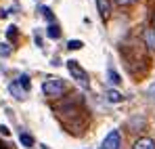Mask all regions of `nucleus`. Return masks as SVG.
<instances>
[{
	"mask_svg": "<svg viewBox=\"0 0 155 149\" xmlns=\"http://www.w3.org/2000/svg\"><path fill=\"white\" fill-rule=\"evenodd\" d=\"M67 72H69V76L76 80L78 84L82 86V88H88L90 86V78H88V72L78 63L76 59H69L67 61Z\"/></svg>",
	"mask_w": 155,
	"mask_h": 149,
	"instance_id": "nucleus-1",
	"label": "nucleus"
},
{
	"mask_svg": "<svg viewBox=\"0 0 155 149\" xmlns=\"http://www.w3.org/2000/svg\"><path fill=\"white\" fill-rule=\"evenodd\" d=\"M42 93L46 97H61L65 93V82L61 78H46L42 82Z\"/></svg>",
	"mask_w": 155,
	"mask_h": 149,
	"instance_id": "nucleus-2",
	"label": "nucleus"
},
{
	"mask_svg": "<svg viewBox=\"0 0 155 149\" xmlns=\"http://www.w3.org/2000/svg\"><path fill=\"white\" fill-rule=\"evenodd\" d=\"M122 147V134H120V130H109L107 134H105L103 139V147L101 149H120Z\"/></svg>",
	"mask_w": 155,
	"mask_h": 149,
	"instance_id": "nucleus-3",
	"label": "nucleus"
},
{
	"mask_svg": "<svg viewBox=\"0 0 155 149\" xmlns=\"http://www.w3.org/2000/svg\"><path fill=\"white\" fill-rule=\"evenodd\" d=\"M8 93L13 95V99H17V101H25V95H27L25 90L17 84V80H13V82L8 84Z\"/></svg>",
	"mask_w": 155,
	"mask_h": 149,
	"instance_id": "nucleus-4",
	"label": "nucleus"
},
{
	"mask_svg": "<svg viewBox=\"0 0 155 149\" xmlns=\"http://www.w3.org/2000/svg\"><path fill=\"white\" fill-rule=\"evenodd\" d=\"M132 149H155V141L151 139V137H143V139L134 141Z\"/></svg>",
	"mask_w": 155,
	"mask_h": 149,
	"instance_id": "nucleus-5",
	"label": "nucleus"
},
{
	"mask_svg": "<svg viewBox=\"0 0 155 149\" xmlns=\"http://www.w3.org/2000/svg\"><path fill=\"white\" fill-rule=\"evenodd\" d=\"M105 97H107L109 103H122V101H124V95H122L120 90H115V88H109V90L105 93Z\"/></svg>",
	"mask_w": 155,
	"mask_h": 149,
	"instance_id": "nucleus-6",
	"label": "nucleus"
},
{
	"mask_svg": "<svg viewBox=\"0 0 155 149\" xmlns=\"http://www.w3.org/2000/svg\"><path fill=\"white\" fill-rule=\"evenodd\" d=\"M107 82H109L111 86H117V84L122 82V76L117 74L113 67H109V69H107Z\"/></svg>",
	"mask_w": 155,
	"mask_h": 149,
	"instance_id": "nucleus-7",
	"label": "nucleus"
},
{
	"mask_svg": "<svg viewBox=\"0 0 155 149\" xmlns=\"http://www.w3.org/2000/svg\"><path fill=\"white\" fill-rule=\"evenodd\" d=\"M46 36H48L51 40H59V38H61V27L57 23H51L46 27Z\"/></svg>",
	"mask_w": 155,
	"mask_h": 149,
	"instance_id": "nucleus-8",
	"label": "nucleus"
},
{
	"mask_svg": "<svg viewBox=\"0 0 155 149\" xmlns=\"http://www.w3.org/2000/svg\"><path fill=\"white\" fill-rule=\"evenodd\" d=\"M145 42H147L149 50H153V52H155V32H153V29H147V32H145Z\"/></svg>",
	"mask_w": 155,
	"mask_h": 149,
	"instance_id": "nucleus-9",
	"label": "nucleus"
},
{
	"mask_svg": "<svg viewBox=\"0 0 155 149\" xmlns=\"http://www.w3.org/2000/svg\"><path fill=\"white\" fill-rule=\"evenodd\" d=\"M19 141H21V145L27 147V149L34 147V137H31V134H27V132H21V134H19Z\"/></svg>",
	"mask_w": 155,
	"mask_h": 149,
	"instance_id": "nucleus-10",
	"label": "nucleus"
},
{
	"mask_svg": "<svg viewBox=\"0 0 155 149\" xmlns=\"http://www.w3.org/2000/svg\"><path fill=\"white\" fill-rule=\"evenodd\" d=\"M17 84H19V86H21V88H23V90H29V88H31V82H29V76H19V78H17Z\"/></svg>",
	"mask_w": 155,
	"mask_h": 149,
	"instance_id": "nucleus-11",
	"label": "nucleus"
},
{
	"mask_svg": "<svg viewBox=\"0 0 155 149\" xmlns=\"http://www.w3.org/2000/svg\"><path fill=\"white\" fill-rule=\"evenodd\" d=\"M38 11H40V15H42L46 21H51V23L54 21V17H52V11L48 8V6H44V4H42V6H38Z\"/></svg>",
	"mask_w": 155,
	"mask_h": 149,
	"instance_id": "nucleus-12",
	"label": "nucleus"
},
{
	"mask_svg": "<svg viewBox=\"0 0 155 149\" xmlns=\"http://www.w3.org/2000/svg\"><path fill=\"white\" fill-rule=\"evenodd\" d=\"M13 52V46L8 42H0V57H11Z\"/></svg>",
	"mask_w": 155,
	"mask_h": 149,
	"instance_id": "nucleus-13",
	"label": "nucleus"
},
{
	"mask_svg": "<svg viewBox=\"0 0 155 149\" xmlns=\"http://www.w3.org/2000/svg\"><path fill=\"white\" fill-rule=\"evenodd\" d=\"M67 49L69 50H80V49H84V42H82V40H69V42H67Z\"/></svg>",
	"mask_w": 155,
	"mask_h": 149,
	"instance_id": "nucleus-14",
	"label": "nucleus"
},
{
	"mask_svg": "<svg viewBox=\"0 0 155 149\" xmlns=\"http://www.w3.org/2000/svg\"><path fill=\"white\" fill-rule=\"evenodd\" d=\"M97 2H99V11H101V15H107V13H109V4H107V0H97Z\"/></svg>",
	"mask_w": 155,
	"mask_h": 149,
	"instance_id": "nucleus-15",
	"label": "nucleus"
},
{
	"mask_svg": "<svg viewBox=\"0 0 155 149\" xmlns=\"http://www.w3.org/2000/svg\"><path fill=\"white\" fill-rule=\"evenodd\" d=\"M15 36H17V27L15 25H8L6 27V38H15Z\"/></svg>",
	"mask_w": 155,
	"mask_h": 149,
	"instance_id": "nucleus-16",
	"label": "nucleus"
},
{
	"mask_svg": "<svg viewBox=\"0 0 155 149\" xmlns=\"http://www.w3.org/2000/svg\"><path fill=\"white\" fill-rule=\"evenodd\" d=\"M147 95H149V99H151V101L155 103V82L151 84V86H149V90H147Z\"/></svg>",
	"mask_w": 155,
	"mask_h": 149,
	"instance_id": "nucleus-17",
	"label": "nucleus"
},
{
	"mask_svg": "<svg viewBox=\"0 0 155 149\" xmlns=\"http://www.w3.org/2000/svg\"><path fill=\"white\" fill-rule=\"evenodd\" d=\"M0 134H2V137H11V130H8V126L0 124Z\"/></svg>",
	"mask_w": 155,
	"mask_h": 149,
	"instance_id": "nucleus-18",
	"label": "nucleus"
},
{
	"mask_svg": "<svg viewBox=\"0 0 155 149\" xmlns=\"http://www.w3.org/2000/svg\"><path fill=\"white\" fill-rule=\"evenodd\" d=\"M132 2H136V0H115V4H132Z\"/></svg>",
	"mask_w": 155,
	"mask_h": 149,
	"instance_id": "nucleus-19",
	"label": "nucleus"
},
{
	"mask_svg": "<svg viewBox=\"0 0 155 149\" xmlns=\"http://www.w3.org/2000/svg\"><path fill=\"white\" fill-rule=\"evenodd\" d=\"M153 23H155V21H153ZM153 32H155V25H153Z\"/></svg>",
	"mask_w": 155,
	"mask_h": 149,
	"instance_id": "nucleus-20",
	"label": "nucleus"
}]
</instances>
